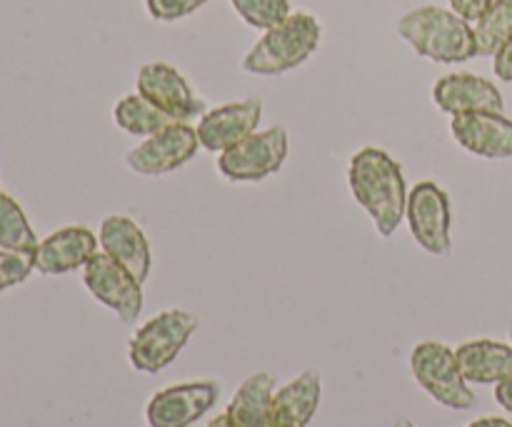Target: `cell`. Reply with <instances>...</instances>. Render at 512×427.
<instances>
[{"mask_svg":"<svg viewBox=\"0 0 512 427\" xmlns=\"http://www.w3.org/2000/svg\"><path fill=\"white\" fill-rule=\"evenodd\" d=\"M200 145L198 130L190 123H175L168 125L160 133L150 135L135 150H130L125 155V165H128L133 173L148 175V178H155V175H168L173 170L183 168L185 163L195 158Z\"/></svg>","mask_w":512,"mask_h":427,"instance_id":"cell-9","label":"cell"},{"mask_svg":"<svg viewBox=\"0 0 512 427\" xmlns=\"http://www.w3.org/2000/svg\"><path fill=\"white\" fill-rule=\"evenodd\" d=\"M493 58H495V65H493L495 75H498L500 80H505V83H512V38L493 55Z\"/></svg>","mask_w":512,"mask_h":427,"instance_id":"cell-27","label":"cell"},{"mask_svg":"<svg viewBox=\"0 0 512 427\" xmlns=\"http://www.w3.org/2000/svg\"><path fill=\"white\" fill-rule=\"evenodd\" d=\"M38 245L40 240L35 238L18 200L10 198L8 193H0V250L33 255Z\"/></svg>","mask_w":512,"mask_h":427,"instance_id":"cell-21","label":"cell"},{"mask_svg":"<svg viewBox=\"0 0 512 427\" xmlns=\"http://www.w3.org/2000/svg\"><path fill=\"white\" fill-rule=\"evenodd\" d=\"M235 13L258 30H270L278 23H283L293 10H290V0H230Z\"/></svg>","mask_w":512,"mask_h":427,"instance_id":"cell-23","label":"cell"},{"mask_svg":"<svg viewBox=\"0 0 512 427\" xmlns=\"http://www.w3.org/2000/svg\"><path fill=\"white\" fill-rule=\"evenodd\" d=\"M318 18L310 13H290L283 23L265 30L263 38L243 58V68L253 75H280L303 65L318 50Z\"/></svg>","mask_w":512,"mask_h":427,"instance_id":"cell-3","label":"cell"},{"mask_svg":"<svg viewBox=\"0 0 512 427\" xmlns=\"http://www.w3.org/2000/svg\"><path fill=\"white\" fill-rule=\"evenodd\" d=\"M205 427H235L233 423H230V418H228V415H218V418H213V420H210V423L208 425H205Z\"/></svg>","mask_w":512,"mask_h":427,"instance_id":"cell-30","label":"cell"},{"mask_svg":"<svg viewBox=\"0 0 512 427\" xmlns=\"http://www.w3.org/2000/svg\"><path fill=\"white\" fill-rule=\"evenodd\" d=\"M83 283L90 295L113 310L125 325H133L143 313V285L110 255L95 253L88 260L83 268Z\"/></svg>","mask_w":512,"mask_h":427,"instance_id":"cell-8","label":"cell"},{"mask_svg":"<svg viewBox=\"0 0 512 427\" xmlns=\"http://www.w3.org/2000/svg\"><path fill=\"white\" fill-rule=\"evenodd\" d=\"M33 270H35L33 255L13 253V250H0V293L25 283Z\"/></svg>","mask_w":512,"mask_h":427,"instance_id":"cell-24","label":"cell"},{"mask_svg":"<svg viewBox=\"0 0 512 427\" xmlns=\"http://www.w3.org/2000/svg\"><path fill=\"white\" fill-rule=\"evenodd\" d=\"M98 253V238L85 225H68L58 233L40 240L33 253V268L40 275H65L85 268L88 260Z\"/></svg>","mask_w":512,"mask_h":427,"instance_id":"cell-15","label":"cell"},{"mask_svg":"<svg viewBox=\"0 0 512 427\" xmlns=\"http://www.w3.org/2000/svg\"><path fill=\"white\" fill-rule=\"evenodd\" d=\"M433 100L443 113H503V93L488 78L473 73H450L433 85Z\"/></svg>","mask_w":512,"mask_h":427,"instance_id":"cell-13","label":"cell"},{"mask_svg":"<svg viewBox=\"0 0 512 427\" xmlns=\"http://www.w3.org/2000/svg\"><path fill=\"white\" fill-rule=\"evenodd\" d=\"M410 370L420 388L438 405L448 410L475 408V393L468 388V380L460 373L455 350L438 340H425L415 345L410 355Z\"/></svg>","mask_w":512,"mask_h":427,"instance_id":"cell-5","label":"cell"},{"mask_svg":"<svg viewBox=\"0 0 512 427\" xmlns=\"http://www.w3.org/2000/svg\"><path fill=\"white\" fill-rule=\"evenodd\" d=\"M455 143L480 158H512V120L503 113H463L450 123Z\"/></svg>","mask_w":512,"mask_h":427,"instance_id":"cell-14","label":"cell"},{"mask_svg":"<svg viewBox=\"0 0 512 427\" xmlns=\"http://www.w3.org/2000/svg\"><path fill=\"white\" fill-rule=\"evenodd\" d=\"M395 427H415V425L410 423V420H398V423H395Z\"/></svg>","mask_w":512,"mask_h":427,"instance_id":"cell-31","label":"cell"},{"mask_svg":"<svg viewBox=\"0 0 512 427\" xmlns=\"http://www.w3.org/2000/svg\"><path fill=\"white\" fill-rule=\"evenodd\" d=\"M260 118H263V103L258 98H248L208 110L195 130H198L200 145L210 153L220 155L248 138L250 133H255Z\"/></svg>","mask_w":512,"mask_h":427,"instance_id":"cell-12","label":"cell"},{"mask_svg":"<svg viewBox=\"0 0 512 427\" xmlns=\"http://www.w3.org/2000/svg\"><path fill=\"white\" fill-rule=\"evenodd\" d=\"M323 395V383L315 368L305 370L280 390H275L270 405V427H308L315 418Z\"/></svg>","mask_w":512,"mask_h":427,"instance_id":"cell-17","label":"cell"},{"mask_svg":"<svg viewBox=\"0 0 512 427\" xmlns=\"http://www.w3.org/2000/svg\"><path fill=\"white\" fill-rule=\"evenodd\" d=\"M208 0H145V8H148L150 18L163 20V23H173V20L188 18L190 13H195L198 8Z\"/></svg>","mask_w":512,"mask_h":427,"instance_id":"cell-25","label":"cell"},{"mask_svg":"<svg viewBox=\"0 0 512 427\" xmlns=\"http://www.w3.org/2000/svg\"><path fill=\"white\" fill-rule=\"evenodd\" d=\"M468 427H512V423L505 418H498V415H485V418L473 420Z\"/></svg>","mask_w":512,"mask_h":427,"instance_id":"cell-29","label":"cell"},{"mask_svg":"<svg viewBox=\"0 0 512 427\" xmlns=\"http://www.w3.org/2000/svg\"><path fill=\"white\" fill-rule=\"evenodd\" d=\"M138 93L160 110L175 118L178 123H193L205 115L203 98L195 95L188 80L168 63H148L138 70Z\"/></svg>","mask_w":512,"mask_h":427,"instance_id":"cell-11","label":"cell"},{"mask_svg":"<svg viewBox=\"0 0 512 427\" xmlns=\"http://www.w3.org/2000/svg\"><path fill=\"white\" fill-rule=\"evenodd\" d=\"M460 373L473 385H498L512 378V345L498 340H468L455 350Z\"/></svg>","mask_w":512,"mask_h":427,"instance_id":"cell-18","label":"cell"},{"mask_svg":"<svg viewBox=\"0 0 512 427\" xmlns=\"http://www.w3.org/2000/svg\"><path fill=\"white\" fill-rule=\"evenodd\" d=\"M510 340H512V328H510Z\"/></svg>","mask_w":512,"mask_h":427,"instance_id":"cell-32","label":"cell"},{"mask_svg":"<svg viewBox=\"0 0 512 427\" xmlns=\"http://www.w3.org/2000/svg\"><path fill=\"white\" fill-rule=\"evenodd\" d=\"M285 128L255 130L238 145L218 155V170L230 183H258L283 168L288 158Z\"/></svg>","mask_w":512,"mask_h":427,"instance_id":"cell-6","label":"cell"},{"mask_svg":"<svg viewBox=\"0 0 512 427\" xmlns=\"http://www.w3.org/2000/svg\"><path fill=\"white\" fill-rule=\"evenodd\" d=\"M495 400H498L500 408L512 413V378L495 385Z\"/></svg>","mask_w":512,"mask_h":427,"instance_id":"cell-28","label":"cell"},{"mask_svg":"<svg viewBox=\"0 0 512 427\" xmlns=\"http://www.w3.org/2000/svg\"><path fill=\"white\" fill-rule=\"evenodd\" d=\"M348 185L360 208L370 215L378 235L390 238L400 228L408 208V190L398 160L380 148L358 150L350 158Z\"/></svg>","mask_w":512,"mask_h":427,"instance_id":"cell-1","label":"cell"},{"mask_svg":"<svg viewBox=\"0 0 512 427\" xmlns=\"http://www.w3.org/2000/svg\"><path fill=\"white\" fill-rule=\"evenodd\" d=\"M398 33L413 45L415 53L435 63H465L478 55L473 25L453 10L438 5H423L405 13L398 20Z\"/></svg>","mask_w":512,"mask_h":427,"instance_id":"cell-2","label":"cell"},{"mask_svg":"<svg viewBox=\"0 0 512 427\" xmlns=\"http://www.w3.org/2000/svg\"><path fill=\"white\" fill-rule=\"evenodd\" d=\"M198 330V318L188 310H165L140 325L130 338L128 358L138 373H160L183 353L188 340Z\"/></svg>","mask_w":512,"mask_h":427,"instance_id":"cell-4","label":"cell"},{"mask_svg":"<svg viewBox=\"0 0 512 427\" xmlns=\"http://www.w3.org/2000/svg\"><path fill=\"white\" fill-rule=\"evenodd\" d=\"M100 248L115 263L130 270L140 285L148 280L150 268H153L148 238L128 215H110V218L103 220V225H100Z\"/></svg>","mask_w":512,"mask_h":427,"instance_id":"cell-16","label":"cell"},{"mask_svg":"<svg viewBox=\"0 0 512 427\" xmlns=\"http://www.w3.org/2000/svg\"><path fill=\"white\" fill-rule=\"evenodd\" d=\"M113 118L120 130H125L130 135H138V138H150V135L160 133L168 125L178 123L165 110H160L158 105L145 100L140 93L125 95L123 100H118L113 108Z\"/></svg>","mask_w":512,"mask_h":427,"instance_id":"cell-20","label":"cell"},{"mask_svg":"<svg viewBox=\"0 0 512 427\" xmlns=\"http://www.w3.org/2000/svg\"><path fill=\"white\" fill-rule=\"evenodd\" d=\"M450 5H453V13H458L463 20L478 23L485 10L493 5V0H450Z\"/></svg>","mask_w":512,"mask_h":427,"instance_id":"cell-26","label":"cell"},{"mask_svg":"<svg viewBox=\"0 0 512 427\" xmlns=\"http://www.w3.org/2000/svg\"><path fill=\"white\" fill-rule=\"evenodd\" d=\"M408 218L410 235L415 243L430 255L445 258L453 250V238H450V225H453V210H450V198L438 183L423 180L408 193Z\"/></svg>","mask_w":512,"mask_h":427,"instance_id":"cell-7","label":"cell"},{"mask_svg":"<svg viewBox=\"0 0 512 427\" xmlns=\"http://www.w3.org/2000/svg\"><path fill=\"white\" fill-rule=\"evenodd\" d=\"M220 385L215 380H195L158 390L145 408L150 427H190L218 403Z\"/></svg>","mask_w":512,"mask_h":427,"instance_id":"cell-10","label":"cell"},{"mask_svg":"<svg viewBox=\"0 0 512 427\" xmlns=\"http://www.w3.org/2000/svg\"><path fill=\"white\" fill-rule=\"evenodd\" d=\"M478 55H495L512 38V0H493L473 25Z\"/></svg>","mask_w":512,"mask_h":427,"instance_id":"cell-22","label":"cell"},{"mask_svg":"<svg viewBox=\"0 0 512 427\" xmlns=\"http://www.w3.org/2000/svg\"><path fill=\"white\" fill-rule=\"evenodd\" d=\"M275 395L273 373H255L235 390L225 415L235 427H270V405Z\"/></svg>","mask_w":512,"mask_h":427,"instance_id":"cell-19","label":"cell"}]
</instances>
